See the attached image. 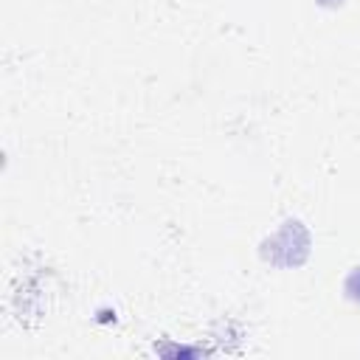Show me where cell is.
<instances>
[{
	"label": "cell",
	"mask_w": 360,
	"mask_h": 360,
	"mask_svg": "<svg viewBox=\"0 0 360 360\" xmlns=\"http://www.w3.org/2000/svg\"><path fill=\"white\" fill-rule=\"evenodd\" d=\"M318 6H326V8H338V6H343V0H318Z\"/></svg>",
	"instance_id": "7a4b0ae2"
},
{
	"label": "cell",
	"mask_w": 360,
	"mask_h": 360,
	"mask_svg": "<svg viewBox=\"0 0 360 360\" xmlns=\"http://www.w3.org/2000/svg\"><path fill=\"white\" fill-rule=\"evenodd\" d=\"M343 290H346V295H349L352 301H360V267H354V270L346 276Z\"/></svg>",
	"instance_id": "6da1fadb"
}]
</instances>
